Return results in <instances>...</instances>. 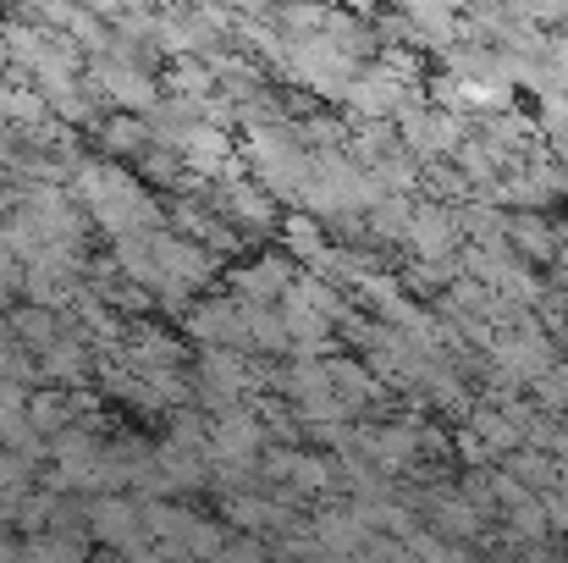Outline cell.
<instances>
[{"instance_id":"5b68a950","label":"cell","mask_w":568,"mask_h":563,"mask_svg":"<svg viewBox=\"0 0 568 563\" xmlns=\"http://www.w3.org/2000/svg\"><path fill=\"white\" fill-rule=\"evenodd\" d=\"M392 128H397V139H403L419 161H430V155H453V150H458V139L469 133V117H464V111H447V105H430L425 94H414V100L397 105Z\"/></svg>"},{"instance_id":"7a4b0ae2","label":"cell","mask_w":568,"mask_h":563,"mask_svg":"<svg viewBox=\"0 0 568 563\" xmlns=\"http://www.w3.org/2000/svg\"><path fill=\"white\" fill-rule=\"evenodd\" d=\"M237 150H243L248 178L265 188V193H276L282 204H298V188H304V178H310V144L298 139L293 117H276V122H254V128H243Z\"/></svg>"},{"instance_id":"d6986e66","label":"cell","mask_w":568,"mask_h":563,"mask_svg":"<svg viewBox=\"0 0 568 563\" xmlns=\"http://www.w3.org/2000/svg\"><path fill=\"white\" fill-rule=\"evenodd\" d=\"M536 139H541L552 155H564L568 161V100L564 94H552V100L536 105Z\"/></svg>"},{"instance_id":"30bf717a","label":"cell","mask_w":568,"mask_h":563,"mask_svg":"<svg viewBox=\"0 0 568 563\" xmlns=\"http://www.w3.org/2000/svg\"><path fill=\"white\" fill-rule=\"evenodd\" d=\"M508 249L519 260H530L536 271H547L558 254V215L552 210H508Z\"/></svg>"},{"instance_id":"9a60e30c","label":"cell","mask_w":568,"mask_h":563,"mask_svg":"<svg viewBox=\"0 0 568 563\" xmlns=\"http://www.w3.org/2000/svg\"><path fill=\"white\" fill-rule=\"evenodd\" d=\"M453 210H458V232H464L469 243H508V210H503V204L469 193V199H458Z\"/></svg>"},{"instance_id":"9c48e42d","label":"cell","mask_w":568,"mask_h":563,"mask_svg":"<svg viewBox=\"0 0 568 563\" xmlns=\"http://www.w3.org/2000/svg\"><path fill=\"white\" fill-rule=\"evenodd\" d=\"M464 243L458 232V210L447 199H430V193H414V215H408V238L403 249L408 254H453Z\"/></svg>"},{"instance_id":"8992f818","label":"cell","mask_w":568,"mask_h":563,"mask_svg":"<svg viewBox=\"0 0 568 563\" xmlns=\"http://www.w3.org/2000/svg\"><path fill=\"white\" fill-rule=\"evenodd\" d=\"M486 360H491V365H503V371H514L525 386H530L547 365H558V360H564V343H558L552 332H541V321L497 326V332H491V343H486Z\"/></svg>"},{"instance_id":"e0dca14e","label":"cell","mask_w":568,"mask_h":563,"mask_svg":"<svg viewBox=\"0 0 568 563\" xmlns=\"http://www.w3.org/2000/svg\"><path fill=\"white\" fill-rule=\"evenodd\" d=\"M243 321H248V349L254 354H287V321L276 304H248L243 299Z\"/></svg>"},{"instance_id":"8fae6325","label":"cell","mask_w":568,"mask_h":563,"mask_svg":"<svg viewBox=\"0 0 568 563\" xmlns=\"http://www.w3.org/2000/svg\"><path fill=\"white\" fill-rule=\"evenodd\" d=\"M89 133H94V150L111 155V161H139V155L155 144V133H150V122H144L139 111H111V117H100Z\"/></svg>"},{"instance_id":"ac0fdd59","label":"cell","mask_w":568,"mask_h":563,"mask_svg":"<svg viewBox=\"0 0 568 563\" xmlns=\"http://www.w3.org/2000/svg\"><path fill=\"white\" fill-rule=\"evenodd\" d=\"M419 193L458 204V199H469V183H464V172L453 167V155H430V161H419Z\"/></svg>"},{"instance_id":"4fadbf2b","label":"cell","mask_w":568,"mask_h":563,"mask_svg":"<svg viewBox=\"0 0 568 563\" xmlns=\"http://www.w3.org/2000/svg\"><path fill=\"white\" fill-rule=\"evenodd\" d=\"M276 238H282V249H287L298 265H310V260H315V254L332 243L326 221H321L315 210H304V204H298V210H287V215L276 221Z\"/></svg>"},{"instance_id":"44dd1931","label":"cell","mask_w":568,"mask_h":563,"mask_svg":"<svg viewBox=\"0 0 568 563\" xmlns=\"http://www.w3.org/2000/svg\"><path fill=\"white\" fill-rule=\"evenodd\" d=\"M547 56H552V61H564V67H568V17H564V22H552V28H547Z\"/></svg>"},{"instance_id":"3957f363","label":"cell","mask_w":568,"mask_h":563,"mask_svg":"<svg viewBox=\"0 0 568 563\" xmlns=\"http://www.w3.org/2000/svg\"><path fill=\"white\" fill-rule=\"evenodd\" d=\"M210 204H215V215L248 243V249H260L265 238H276V221H282V199L276 193H265V188L254 183L248 172H232V178H215L210 183Z\"/></svg>"},{"instance_id":"6da1fadb","label":"cell","mask_w":568,"mask_h":563,"mask_svg":"<svg viewBox=\"0 0 568 563\" xmlns=\"http://www.w3.org/2000/svg\"><path fill=\"white\" fill-rule=\"evenodd\" d=\"M67 188H72V199L83 204L89 227H100L105 238H128V232H144V227L166 221V215H161V199L139 183L122 161H111V155H83V161L72 167Z\"/></svg>"},{"instance_id":"2e32d148","label":"cell","mask_w":568,"mask_h":563,"mask_svg":"<svg viewBox=\"0 0 568 563\" xmlns=\"http://www.w3.org/2000/svg\"><path fill=\"white\" fill-rule=\"evenodd\" d=\"M408 215H414V193H381L376 204L365 210V232H371V243H381V249L403 243V238H408Z\"/></svg>"},{"instance_id":"7c38bea8","label":"cell","mask_w":568,"mask_h":563,"mask_svg":"<svg viewBox=\"0 0 568 563\" xmlns=\"http://www.w3.org/2000/svg\"><path fill=\"white\" fill-rule=\"evenodd\" d=\"M310 525V536L321 542V553H359L365 547V536H371V525L359 520V509L343 497V503H332L326 497V509L315 514V520H304Z\"/></svg>"},{"instance_id":"5bb4252c","label":"cell","mask_w":568,"mask_h":563,"mask_svg":"<svg viewBox=\"0 0 568 563\" xmlns=\"http://www.w3.org/2000/svg\"><path fill=\"white\" fill-rule=\"evenodd\" d=\"M486 448H491V459H503V453H514L519 442H525V425L508 414V409H497V403H486V398H475V409H469V420H464Z\"/></svg>"},{"instance_id":"ba28073f","label":"cell","mask_w":568,"mask_h":563,"mask_svg":"<svg viewBox=\"0 0 568 563\" xmlns=\"http://www.w3.org/2000/svg\"><path fill=\"white\" fill-rule=\"evenodd\" d=\"M293 271H298L293 254H248V265H226L221 271V288L248 299V304H276L282 288L293 282Z\"/></svg>"},{"instance_id":"52a82bcc","label":"cell","mask_w":568,"mask_h":563,"mask_svg":"<svg viewBox=\"0 0 568 563\" xmlns=\"http://www.w3.org/2000/svg\"><path fill=\"white\" fill-rule=\"evenodd\" d=\"M89 536L100 547H116V553H155V542L144 531V509L133 492H94L89 497Z\"/></svg>"},{"instance_id":"ffe728a7","label":"cell","mask_w":568,"mask_h":563,"mask_svg":"<svg viewBox=\"0 0 568 563\" xmlns=\"http://www.w3.org/2000/svg\"><path fill=\"white\" fill-rule=\"evenodd\" d=\"M453 459H458V464H491V448L458 420V431H453Z\"/></svg>"},{"instance_id":"277c9868","label":"cell","mask_w":568,"mask_h":563,"mask_svg":"<svg viewBox=\"0 0 568 563\" xmlns=\"http://www.w3.org/2000/svg\"><path fill=\"white\" fill-rule=\"evenodd\" d=\"M83 83L94 89V100H100L105 111H139V117H144V111L161 100V78H155V67H144V61H133V56H116V50L89 56Z\"/></svg>"},{"instance_id":"7402d4cb","label":"cell","mask_w":568,"mask_h":563,"mask_svg":"<svg viewBox=\"0 0 568 563\" xmlns=\"http://www.w3.org/2000/svg\"><path fill=\"white\" fill-rule=\"evenodd\" d=\"M558 343H568V304H564V332H558Z\"/></svg>"}]
</instances>
